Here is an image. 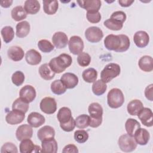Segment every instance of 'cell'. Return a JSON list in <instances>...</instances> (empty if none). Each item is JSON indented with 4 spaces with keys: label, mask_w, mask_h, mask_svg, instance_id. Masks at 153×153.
I'll list each match as a JSON object with an SVG mask.
<instances>
[{
    "label": "cell",
    "mask_w": 153,
    "mask_h": 153,
    "mask_svg": "<svg viewBox=\"0 0 153 153\" xmlns=\"http://www.w3.org/2000/svg\"><path fill=\"white\" fill-rule=\"evenodd\" d=\"M104 45L108 50L121 53L128 49L130 42L129 38L126 35L110 34L105 37Z\"/></svg>",
    "instance_id": "cell-1"
},
{
    "label": "cell",
    "mask_w": 153,
    "mask_h": 153,
    "mask_svg": "<svg viewBox=\"0 0 153 153\" xmlns=\"http://www.w3.org/2000/svg\"><path fill=\"white\" fill-rule=\"evenodd\" d=\"M72 62V57L66 53L60 54L59 56L50 60L48 65L50 69L56 74H60L69 67Z\"/></svg>",
    "instance_id": "cell-2"
},
{
    "label": "cell",
    "mask_w": 153,
    "mask_h": 153,
    "mask_svg": "<svg viewBox=\"0 0 153 153\" xmlns=\"http://www.w3.org/2000/svg\"><path fill=\"white\" fill-rule=\"evenodd\" d=\"M90 114L89 126L92 128H96L100 126L102 123L103 108L102 106L97 102L91 103L88 108Z\"/></svg>",
    "instance_id": "cell-3"
},
{
    "label": "cell",
    "mask_w": 153,
    "mask_h": 153,
    "mask_svg": "<svg viewBox=\"0 0 153 153\" xmlns=\"http://www.w3.org/2000/svg\"><path fill=\"white\" fill-rule=\"evenodd\" d=\"M124 102V96L122 91L117 88H112L107 95V103L111 108L121 107Z\"/></svg>",
    "instance_id": "cell-4"
},
{
    "label": "cell",
    "mask_w": 153,
    "mask_h": 153,
    "mask_svg": "<svg viewBox=\"0 0 153 153\" xmlns=\"http://www.w3.org/2000/svg\"><path fill=\"white\" fill-rule=\"evenodd\" d=\"M121 68L120 65L115 63L107 64L100 73L101 79L105 83L110 82L120 74Z\"/></svg>",
    "instance_id": "cell-5"
},
{
    "label": "cell",
    "mask_w": 153,
    "mask_h": 153,
    "mask_svg": "<svg viewBox=\"0 0 153 153\" xmlns=\"http://www.w3.org/2000/svg\"><path fill=\"white\" fill-rule=\"evenodd\" d=\"M118 143L120 149L125 152H132L137 147V143L134 139L128 134H124L120 136Z\"/></svg>",
    "instance_id": "cell-6"
},
{
    "label": "cell",
    "mask_w": 153,
    "mask_h": 153,
    "mask_svg": "<svg viewBox=\"0 0 153 153\" xmlns=\"http://www.w3.org/2000/svg\"><path fill=\"white\" fill-rule=\"evenodd\" d=\"M85 38L90 42L96 43L103 38V33L100 28L97 26L88 27L85 31Z\"/></svg>",
    "instance_id": "cell-7"
},
{
    "label": "cell",
    "mask_w": 153,
    "mask_h": 153,
    "mask_svg": "<svg viewBox=\"0 0 153 153\" xmlns=\"http://www.w3.org/2000/svg\"><path fill=\"white\" fill-rule=\"evenodd\" d=\"M41 110L45 114H53L57 110V103L54 98L45 97L43 98L39 104Z\"/></svg>",
    "instance_id": "cell-8"
},
{
    "label": "cell",
    "mask_w": 153,
    "mask_h": 153,
    "mask_svg": "<svg viewBox=\"0 0 153 153\" xmlns=\"http://www.w3.org/2000/svg\"><path fill=\"white\" fill-rule=\"evenodd\" d=\"M69 49L71 53L74 55L79 54L82 52L84 47L83 40L78 36H72L68 42Z\"/></svg>",
    "instance_id": "cell-9"
},
{
    "label": "cell",
    "mask_w": 153,
    "mask_h": 153,
    "mask_svg": "<svg viewBox=\"0 0 153 153\" xmlns=\"http://www.w3.org/2000/svg\"><path fill=\"white\" fill-rule=\"evenodd\" d=\"M19 96L22 99L29 103L35 99L36 93L33 86L30 85H26L20 89Z\"/></svg>",
    "instance_id": "cell-10"
},
{
    "label": "cell",
    "mask_w": 153,
    "mask_h": 153,
    "mask_svg": "<svg viewBox=\"0 0 153 153\" xmlns=\"http://www.w3.org/2000/svg\"><path fill=\"white\" fill-rule=\"evenodd\" d=\"M25 118V113L17 110L10 111L5 117V121L11 125H16L21 123Z\"/></svg>",
    "instance_id": "cell-11"
},
{
    "label": "cell",
    "mask_w": 153,
    "mask_h": 153,
    "mask_svg": "<svg viewBox=\"0 0 153 153\" xmlns=\"http://www.w3.org/2000/svg\"><path fill=\"white\" fill-rule=\"evenodd\" d=\"M33 130L29 124H22L17 127L16 131V136L18 140L22 141L24 139H30L32 137Z\"/></svg>",
    "instance_id": "cell-12"
},
{
    "label": "cell",
    "mask_w": 153,
    "mask_h": 153,
    "mask_svg": "<svg viewBox=\"0 0 153 153\" xmlns=\"http://www.w3.org/2000/svg\"><path fill=\"white\" fill-rule=\"evenodd\" d=\"M19 149L21 153H31L42 152L38 145H35L30 139H24L21 141L19 145Z\"/></svg>",
    "instance_id": "cell-13"
},
{
    "label": "cell",
    "mask_w": 153,
    "mask_h": 153,
    "mask_svg": "<svg viewBox=\"0 0 153 153\" xmlns=\"http://www.w3.org/2000/svg\"><path fill=\"white\" fill-rule=\"evenodd\" d=\"M133 41L137 47L144 48L149 44V36L146 32L139 30L134 33L133 36Z\"/></svg>",
    "instance_id": "cell-14"
},
{
    "label": "cell",
    "mask_w": 153,
    "mask_h": 153,
    "mask_svg": "<svg viewBox=\"0 0 153 153\" xmlns=\"http://www.w3.org/2000/svg\"><path fill=\"white\" fill-rule=\"evenodd\" d=\"M52 42L57 48L62 49L65 48L68 44V38L65 33L57 32L53 35Z\"/></svg>",
    "instance_id": "cell-15"
},
{
    "label": "cell",
    "mask_w": 153,
    "mask_h": 153,
    "mask_svg": "<svg viewBox=\"0 0 153 153\" xmlns=\"http://www.w3.org/2000/svg\"><path fill=\"white\" fill-rule=\"evenodd\" d=\"M142 124L150 127L152 126V111L150 108H143L137 115Z\"/></svg>",
    "instance_id": "cell-16"
},
{
    "label": "cell",
    "mask_w": 153,
    "mask_h": 153,
    "mask_svg": "<svg viewBox=\"0 0 153 153\" xmlns=\"http://www.w3.org/2000/svg\"><path fill=\"white\" fill-rule=\"evenodd\" d=\"M60 80L65 84L66 88L71 89L75 88L78 84V76L71 72H66L62 75L60 78Z\"/></svg>",
    "instance_id": "cell-17"
},
{
    "label": "cell",
    "mask_w": 153,
    "mask_h": 153,
    "mask_svg": "<svg viewBox=\"0 0 153 153\" xmlns=\"http://www.w3.org/2000/svg\"><path fill=\"white\" fill-rule=\"evenodd\" d=\"M77 3L87 11H97L101 7V1L99 0H81L77 1Z\"/></svg>",
    "instance_id": "cell-18"
},
{
    "label": "cell",
    "mask_w": 153,
    "mask_h": 153,
    "mask_svg": "<svg viewBox=\"0 0 153 153\" xmlns=\"http://www.w3.org/2000/svg\"><path fill=\"white\" fill-rule=\"evenodd\" d=\"M27 121L31 127L37 128L41 126L45 123V119L41 114L36 112H32L29 114Z\"/></svg>",
    "instance_id": "cell-19"
},
{
    "label": "cell",
    "mask_w": 153,
    "mask_h": 153,
    "mask_svg": "<svg viewBox=\"0 0 153 153\" xmlns=\"http://www.w3.org/2000/svg\"><path fill=\"white\" fill-rule=\"evenodd\" d=\"M133 136L137 144L140 145H146L148 143L150 138V134L148 131L140 127L136 131Z\"/></svg>",
    "instance_id": "cell-20"
},
{
    "label": "cell",
    "mask_w": 153,
    "mask_h": 153,
    "mask_svg": "<svg viewBox=\"0 0 153 153\" xmlns=\"http://www.w3.org/2000/svg\"><path fill=\"white\" fill-rule=\"evenodd\" d=\"M8 57L14 62L20 61L24 57V51L19 46H11L7 51Z\"/></svg>",
    "instance_id": "cell-21"
},
{
    "label": "cell",
    "mask_w": 153,
    "mask_h": 153,
    "mask_svg": "<svg viewBox=\"0 0 153 153\" xmlns=\"http://www.w3.org/2000/svg\"><path fill=\"white\" fill-rule=\"evenodd\" d=\"M25 59L28 64L30 65H37L41 62L42 56L36 50L30 49L26 53Z\"/></svg>",
    "instance_id": "cell-22"
},
{
    "label": "cell",
    "mask_w": 153,
    "mask_h": 153,
    "mask_svg": "<svg viewBox=\"0 0 153 153\" xmlns=\"http://www.w3.org/2000/svg\"><path fill=\"white\" fill-rule=\"evenodd\" d=\"M58 145L56 140L54 138L45 139L41 141V150L44 152L56 153L57 152Z\"/></svg>",
    "instance_id": "cell-23"
},
{
    "label": "cell",
    "mask_w": 153,
    "mask_h": 153,
    "mask_svg": "<svg viewBox=\"0 0 153 153\" xmlns=\"http://www.w3.org/2000/svg\"><path fill=\"white\" fill-rule=\"evenodd\" d=\"M37 136L41 141L54 138L55 136V130L50 126H45L39 129L37 132Z\"/></svg>",
    "instance_id": "cell-24"
},
{
    "label": "cell",
    "mask_w": 153,
    "mask_h": 153,
    "mask_svg": "<svg viewBox=\"0 0 153 153\" xmlns=\"http://www.w3.org/2000/svg\"><path fill=\"white\" fill-rule=\"evenodd\" d=\"M139 68L146 72H151L153 70V59L151 56H143L139 60Z\"/></svg>",
    "instance_id": "cell-25"
},
{
    "label": "cell",
    "mask_w": 153,
    "mask_h": 153,
    "mask_svg": "<svg viewBox=\"0 0 153 153\" xmlns=\"http://www.w3.org/2000/svg\"><path fill=\"white\" fill-rule=\"evenodd\" d=\"M143 108V105L142 102L138 99L131 100L127 106V112L131 115H137Z\"/></svg>",
    "instance_id": "cell-26"
},
{
    "label": "cell",
    "mask_w": 153,
    "mask_h": 153,
    "mask_svg": "<svg viewBox=\"0 0 153 153\" xmlns=\"http://www.w3.org/2000/svg\"><path fill=\"white\" fill-rule=\"evenodd\" d=\"M43 3V10L45 13L48 15L54 14L59 8V3L56 0L48 1L44 0Z\"/></svg>",
    "instance_id": "cell-27"
},
{
    "label": "cell",
    "mask_w": 153,
    "mask_h": 153,
    "mask_svg": "<svg viewBox=\"0 0 153 153\" xmlns=\"http://www.w3.org/2000/svg\"><path fill=\"white\" fill-rule=\"evenodd\" d=\"M30 32V24L27 21H22L16 25V35L22 38L26 37Z\"/></svg>",
    "instance_id": "cell-28"
},
{
    "label": "cell",
    "mask_w": 153,
    "mask_h": 153,
    "mask_svg": "<svg viewBox=\"0 0 153 153\" xmlns=\"http://www.w3.org/2000/svg\"><path fill=\"white\" fill-rule=\"evenodd\" d=\"M40 4L36 0H27L25 2L24 8L29 14H35L40 10Z\"/></svg>",
    "instance_id": "cell-29"
},
{
    "label": "cell",
    "mask_w": 153,
    "mask_h": 153,
    "mask_svg": "<svg viewBox=\"0 0 153 153\" xmlns=\"http://www.w3.org/2000/svg\"><path fill=\"white\" fill-rule=\"evenodd\" d=\"M71 110L68 107H62L58 111L57 118L60 124H64L72 118Z\"/></svg>",
    "instance_id": "cell-30"
},
{
    "label": "cell",
    "mask_w": 153,
    "mask_h": 153,
    "mask_svg": "<svg viewBox=\"0 0 153 153\" xmlns=\"http://www.w3.org/2000/svg\"><path fill=\"white\" fill-rule=\"evenodd\" d=\"M12 18L16 22L21 21L26 18L27 13L25 11V8L21 6L18 5L14 7L11 11Z\"/></svg>",
    "instance_id": "cell-31"
},
{
    "label": "cell",
    "mask_w": 153,
    "mask_h": 153,
    "mask_svg": "<svg viewBox=\"0 0 153 153\" xmlns=\"http://www.w3.org/2000/svg\"><path fill=\"white\" fill-rule=\"evenodd\" d=\"M39 74L45 80H51L55 75V73L50 69L48 63H44L39 68Z\"/></svg>",
    "instance_id": "cell-32"
},
{
    "label": "cell",
    "mask_w": 153,
    "mask_h": 153,
    "mask_svg": "<svg viewBox=\"0 0 153 153\" xmlns=\"http://www.w3.org/2000/svg\"><path fill=\"white\" fill-rule=\"evenodd\" d=\"M140 127V123L136 120L133 118L127 119L125 123V128L127 134L133 137L136 131Z\"/></svg>",
    "instance_id": "cell-33"
},
{
    "label": "cell",
    "mask_w": 153,
    "mask_h": 153,
    "mask_svg": "<svg viewBox=\"0 0 153 153\" xmlns=\"http://www.w3.org/2000/svg\"><path fill=\"white\" fill-rule=\"evenodd\" d=\"M82 77L86 82H94L95 81H96L97 77V72L95 69L93 68H89L85 69L82 72Z\"/></svg>",
    "instance_id": "cell-34"
},
{
    "label": "cell",
    "mask_w": 153,
    "mask_h": 153,
    "mask_svg": "<svg viewBox=\"0 0 153 153\" xmlns=\"http://www.w3.org/2000/svg\"><path fill=\"white\" fill-rule=\"evenodd\" d=\"M107 89L106 83L102 79L95 81L92 85V91L96 96H101L104 94Z\"/></svg>",
    "instance_id": "cell-35"
},
{
    "label": "cell",
    "mask_w": 153,
    "mask_h": 153,
    "mask_svg": "<svg viewBox=\"0 0 153 153\" xmlns=\"http://www.w3.org/2000/svg\"><path fill=\"white\" fill-rule=\"evenodd\" d=\"M66 87L60 79H56L51 84L52 92L57 95H61L66 91Z\"/></svg>",
    "instance_id": "cell-36"
},
{
    "label": "cell",
    "mask_w": 153,
    "mask_h": 153,
    "mask_svg": "<svg viewBox=\"0 0 153 153\" xmlns=\"http://www.w3.org/2000/svg\"><path fill=\"white\" fill-rule=\"evenodd\" d=\"M103 24L105 26L112 30H120L123 27V23L117 19L111 17L106 20Z\"/></svg>",
    "instance_id": "cell-37"
},
{
    "label": "cell",
    "mask_w": 153,
    "mask_h": 153,
    "mask_svg": "<svg viewBox=\"0 0 153 153\" xmlns=\"http://www.w3.org/2000/svg\"><path fill=\"white\" fill-rule=\"evenodd\" d=\"M1 33L5 43L10 42L14 37V31L13 28L10 26H6L4 27L1 30Z\"/></svg>",
    "instance_id": "cell-38"
},
{
    "label": "cell",
    "mask_w": 153,
    "mask_h": 153,
    "mask_svg": "<svg viewBox=\"0 0 153 153\" xmlns=\"http://www.w3.org/2000/svg\"><path fill=\"white\" fill-rule=\"evenodd\" d=\"M29 105V103L22 99L20 97L16 99L12 105V109L14 110L20 111L24 113L27 112Z\"/></svg>",
    "instance_id": "cell-39"
},
{
    "label": "cell",
    "mask_w": 153,
    "mask_h": 153,
    "mask_svg": "<svg viewBox=\"0 0 153 153\" xmlns=\"http://www.w3.org/2000/svg\"><path fill=\"white\" fill-rule=\"evenodd\" d=\"M75 120L76 126L81 129L87 127L90 124V117L86 114H82L78 116Z\"/></svg>",
    "instance_id": "cell-40"
},
{
    "label": "cell",
    "mask_w": 153,
    "mask_h": 153,
    "mask_svg": "<svg viewBox=\"0 0 153 153\" xmlns=\"http://www.w3.org/2000/svg\"><path fill=\"white\" fill-rule=\"evenodd\" d=\"M38 47L42 52L46 53L51 52L54 48V45L47 39H41L38 42Z\"/></svg>",
    "instance_id": "cell-41"
},
{
    "label": "cell",
    "mask_w": 153,
    "mask_h": 153,
    "mask_svg": "<svg viewBox=\"0 0 153 153\" xmlns=\"http://www.w3.org/2000/svg\"><path fill=\"white\" fill-rule=\"evenodd\" d=\"M88 134L84 130H78L74 133V139L79 143H85L88 139Z\"/></svg>",
    "instance_id": "cell-42"
},
{
    "label": "cell",
    "mask_w": 153,
    "mask_h": 153,
    "mask_svg": "<svg viewBox=\"0 0 153 153\" xmlns=\"http://www.w3.org/2000/svg\"><path fill=\"white\" fill-rule=\"evenodd\" d=\"M77 62L78 65L82 67L87 66L91 62V57L87 53L82 52L78 54Z\"/></svg>",
    "instance_id": "cell-43"
},
{
    "label": "cell",
    "mask_w": 153,
    "mask_h": 153,
    "mask_svg": "<svg viewBox=\"0 0 153 153\" xmlns=\"http://www.w3.org/2000/svg\"><path fill=\"white\" fill-rule=\"evenodd\" d=\"M25 79V75L20 71L14 72V73L11 76V81L16 86L21 85L23 83Z\"/></svg>",
    "instance_id": "cell-44"
},
{
    "label": "cell",
    "mask_w": 153,
    "mask_h": 153,
    "mask_svg": "<svg viewBox=\"0 0 153 153\" xmlns=\"http://www.w3.org/2000/svg\"><path fill=\"white\" fill-rule=\"evenodd\" d=\"M87 20L91 23H97L101 20V14L97 11H87L86 14Z\"/></svg>",
    "instance_id": "cell-45"
},
{
    "label": "cell",
    "mask_w": 153,
    "mask_h": 153,
    "mask_svg": "<svg viewBox=\"0 0 153 153\" xmlns=\"http://www.w3.org/2000/svg\"><path fill=\"white\" fill-rule=\"evenodd\" d=\"M1 152H18L17 146L12 142H6L1 147Z\"/></svg>",
    "instance_id": "cell-46"
},
{
    "label": "cell",
    "mask_w": 153,
    "mask_h": 153,
    "mask_svg": "<svg viewBox=\"0 0 153 153\" xmlns=\"http://www.w3.org/2000/svg\"><path fill=\"white\" fill-rule=\"evenodd\" d=\"M60 126L61 128L65 131H66V132L72 131L76 126L75 120L73 117H72V118L67 123L64 124H60Z\"/></svg>",
    "instance_id": "cell-47"
},
{
    "label": "cell",
    "mask_w": 153,
    "mask_h": 153,
    "mask_svg": "<svg viewBox=\"0 0 153 153\" xmlns=\"http://www.w3.org/2000/svg\"><path fill=\"white\" fill-rule=\"evenodd\" d=\"M110 17L117 19L119 21H120V22H121L122 23H124V22L126 20L127 16H126V14L124 12H123L122 11H117L114 12L111 14Z\"/></svg>",
    "instance_id": "cell-48"
},
{
    "label": "cell",
    "mask_w": 153,
    "mask_h": 153,
    "mask_svg": "<svg viewBox=\"0 0 153 153\" xmlns=\"http://www.w3.org/2000/svg\"><path fill=\"white\" fill-rule=\"evenodd\" d=\"M62 152H63V153H78V149L75 145L68 144L63 148V149L62 150Z\"/></svg>",
    "instance_id": "cell-49"
},
{
    "label": "cell",
    "mask_w": 153,
    "mask_h": 153,
    "mask_svg": "<svg viewBox=\"0 0 153 153\" xmlns=\"http://www.w3.org/2000/svg\"><path fill=\"white\" fill-rule=\"evenodd\" d=\"M153 84H151L148 85L145 90V96L146 99L150 101L153 100Z\"/></svg>",
    "instance_id": "cell-50"
},
{
    "label": "cell",
    "mask_w": 153,
    "mask_h": 153,
    "mask_svg": "<svg viewBox=\"0 0 153 153\" xmlns=\"http://www.w3.org/2000/svg\"><path fill=\"white\" fill-rule=\"evenodd\" d=\"M133 2H134L133 0H132V1H131V0H119L118 1L119 4L123 7H130Z\"/></svg>",
    "instance_id": "cell-51"
},
{
    "label": "cell",
    "mask_w": 153,
    "mask_h": 153,
    "mask_svg": "<svg viewBox=\"0 0 153 153\" xmlns=\"http://www.w3.org/2000/svg\"><path fill=\"white\" fill-rule=\"evenodd\" d=\"M13 1L11 0H5V1H1L0 2L1 7L4 8H8L10 7L11 4H13Z\"/></svg>",
    "instance_id": "cell-52"
}]
</instances>
